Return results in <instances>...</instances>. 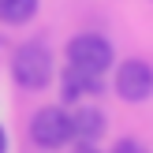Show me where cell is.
I'll return each mask as SVG.
<instances>
[{"instance_id": "cell-10", "label": "cell", "mask_w": 153, "mask_h": 153, "mask_svg": "<svg viewBox=\"0 0 153 153\" xmlns=\"http://www.w3.org/2000/svg\"><path fill=\"white\" fill-rule=\"evenodd\" d=\"M0 153H7V131L0 127Z\"/></svg>"}, {"instance_id": "cell-4", "label": "cell", "mask_w": 153, "mask_h": 153, "mask_svg": "<svg viewBox=\"0 0 153 153\" xmlns=\"http://www.w3.org/2000/svg\"><path fill=\"white\" fill-rule=\"evenodd\" d=\"M112 82H116V94L123 101H131V105H142V101L153 97V67L138 56L123 60L116 67V75H112Z\"/></svg>"}, {"instance_id": "cell-3", "label": "cell", "mask_w": 153, "mask_h": 153, "mask_svg": "<svg viewBox=\"0 0 153 153\" xmlns=\"http://www.w3.org/2000/svg\"><path fill=\"white\" fill-rule=\"evenodd\" d=\"M30 138L41 149H60L75 138L71 134V112H64L60 105H49V108H37L34 120H30Z\"/></svg>"}, {"instance_id": "cell-6", "label": "cell", "mask_w": 153, "mask_h": 153, "mask_svg": "<svg viewBox=\"0 0 153 153\" xmlns=\"http://www.w3.org/2000/svg\"><path fill=\"white\" fill-rule=\"evenodd\" d=\"M97 90H101V79H90V75H79L75 67H67V71H64V101H67V105L82 101L86 94H97Z\"/></svg>"}, {"instance_id": "cell-2", "label": "cell", "mask_w": 153, "mask_h": 153, "mask_svg": "<svg viewBox=\"0 0 153 153\" xmlns=\"http://www.w3.org/2000/svg\"><path fill=\"white\" fill-rule=\"evenodd\" d=\"M52 52L45 49V45H37V41H26V45H19L15 49V56H11V79H15V86H22V90H45L52 82Z\"/></svg>"}, {"instance_id": "cell-8", "label": "cell", "mask_w": 153, "mask_h": 153, "mask_svg": "<svg viewBox=\"0 0 153 153\" xmlns=\"http://www.w3.org/2000/svg\"><path fill=\"white\" fill-rule=\"evenodd\" d=\"M112 153H146V146L134 142V138H120L116 146H112Z\"/></svg>"}, {"instance_id": "cell-7", "label": "cell", "mask_w": 153, "mask_h": 153, "mask_svg": "<svg viewBox=\"0 0 153 153\" xmlns=\"http://www.w3.org/2000/svg\"><path fill=\"white\" fill-rule=\"evenodd\" d=\"M37 15V0H0V22L4 26H22Z\"/></svg>"}, {"instance_id": "cell-9", "label": "cell", "mask_w": 153, "mask_h": 153, "mask_svg": "<svg viewBox=\"0 0 153 153\" xmlns=\"http://www.w3.org/2000/svg\"><path fill=\"white\" fill-rule=\"evenodd\" d=\"M75 153H97V149H94V142H79V149H75Z\"/></svg>"}, {"instance_id": "cell-5", "label": "cell", "mask_w": 153, "mask_h": 153, "mask_svg": "<svg viewBox=\"0 0 153 153\" xmlns=\"http://www.w3.org/2000/svg\"><path fill=\"white\" fill-rule=\"evenodd\" d=\"M71 134L79 142H97L105 134V112L97 105H82L79 101V108L71 112Z\"/></svg>"}, {"instance_id": "cell-1", "label": "cell", "mask_w": 153, "mask_h": 153, "mask_svg": "<svg viewBox=\"0 0 153 153\" xmlns=\"http://www.w3.org/2000/svg\"><path fill=\"white\" fill-rule=\"evenodd\" d=\"M116 52H112V41L101 34H75L67 41V67H75L79 75H90V79H101L112 67Z\"/></svg>"}]
</instances>
